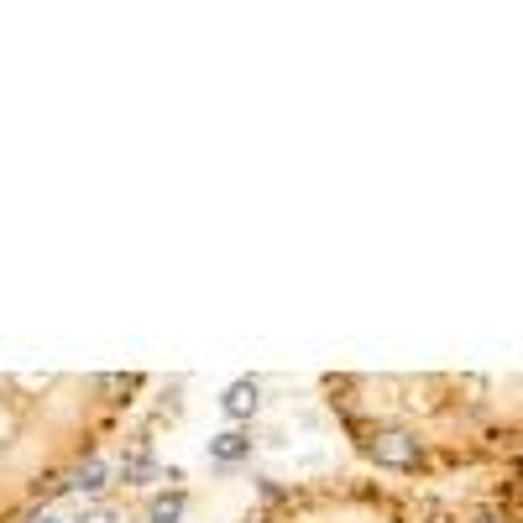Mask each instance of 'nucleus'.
I'll return each mask as SVG.
<instances>
[{"instance_id": "1", "label": "nucleus", "mask_w": 523, "mask_h": 523, "mask_svg": "<svg viewBox=\"0 0 523 523\" xmlns=\"http://www.w3.org/2000/svg\"><path fill=\"white\" fill-rule=\"evenodd\" d=\"M367 456L388 471H419L424 466V445L408 429H372L367 435Z\"/></svg>"}, {"instance_id": "2", "label": "nucleus", "mask_w": 523, "mask_h": 523, "mask_svg": "<svg viewBox=\"0 0 523 523\" xmlns=\"http://www.w3.org/2000/svg\"><path fill=\"white\" fill-rule=\"evenodd\" d=\"M257 403H262V388H257V377H236L231 388L220 393V414L241 424V419H252V414H257Z\"/></svg>"}, {"instance_id": "3", "label": "nucleus", "mask_w": 523, "mask_h": 523, "mask_svg": "<svg viewBox=\"0 0 523 523\" xmlns=\"http://www.w3.org/2000/svg\"><path fill=\"white\" fill-rule=\"evenodd\" d=\"M246 456H252V435H246V429H225V435L210 440V461L215 466H236Z\"/></svg>"}, {"instance_id": "4", "label": "nucleus", "mask_w": 523, "mask_h": 523, "mask_svg": "<svg viewBox=\"0 0 523 523\" xmlns=\"http://www.w3.org/2000/svg\"><path fill=\"white\" fill-rule=\"evenodd\" d=\"M147 518H152V523H178V518H184V492H163V497H152Z\"/></svg>"}, {"instance_id": "5", "label": "nucleus", "mask_w": 523, "mask_h": 523, "mask_svg": "<svg viewBox=\"0 0 523 523\" xmlns=\"http://www.w3.org/2000/svg\"><path fill=\"white\" fill-rule=\"evenodd\" d=\"M152 471H157V461H152V450L142 445V450H131L126 456V466H121V476L136 487V482H152Z\"/></svg>"}, {"instance_id": "6", "label": "nucleus", "mask_w": 523, "mask_h": 523, "mask_svg": "<svg viewBox=\"0 0 523 523\" xmlns=\"http://www.w3.org/2000/svg\"><path fill=\"white\" fill-rule=\"evenodd\" d=\"M74 487H84V492H100V487H105V461H89V466H79V471H74Z\"/></svg>"}, {"instance_id": "7", "label": "nucleus", "mask_w": 523, "mask_h": 523, "mask_svg": "<svg viewBox=\"0 0 523 523\" xmlns=\"http://www.w3.org/2000/svg\"><path fill=\"white\" fill-rule=\"evenodd\" d=\"M471 523H508V518H503V513H497V508H482V513H476Z\"/></svg>"}, {"instance_id": "8", "label": "nucleus", "mask_w": 523, "mask_h": 523, "mask_svg": "<svg viewBox=\"0 0 523 523\" xmlns=\"http://www.w3.org/2000/svg\"><path fill=\"white\" fill-rule=\"evenodd\" d=\"M79 523H116V518H110V513H89V518H79Z\"/></svg>"}, {"instance_id": "9", "label": "nucleus", "mask_w": 523, "mask_h": 523, "mask_svg": "<svg viewBox=\"0 0 523 523\" xmlns=\"http://www.w3.org/2000/svg\"><path fill=\"white\" fill-rule=\"evenodd\" d=\"M32 523H63V518H53V513H37Z\"/></svg>"}]
</instances>
